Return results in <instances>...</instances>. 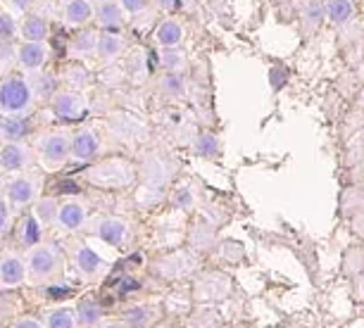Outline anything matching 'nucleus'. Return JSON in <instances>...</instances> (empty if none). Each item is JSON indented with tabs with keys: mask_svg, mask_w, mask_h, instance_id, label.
Returning a JSON list of instances; mask_svg holds the SVG:
<instances>
[{
	"mask_svg": "<svg viewBox=\"0 0 364 328\" xmlns=\"http://www.w3.org/2000/svg\"><path fill=\"white\" fill-rule=\"evenodd\" d=\"M26 262V276L33 285H48L58 283L65 276L67 269V255L55 243H41L33 248L24 250Z\"/></svg>",
	"mask_w": 364,
	"mask_h": 328,
	"instance_id": "nucleus-1",
	"label": "nucleus"
},
{
	"mask_svg": "<svg viewBox=\"0 0 364 328\" xmlns=\"http://www.w3.org/2000/svg\"><path fill=\"white\" fill-rule=\"evenodd\" d=\"M29 143L36 155V167L43 172H60L72 162V133H67L65 129L38 131Z\"/></svg>",
	"mask_w": 364,
	"mask_h": 328,
	"instance_id": "nucleus-2",
	"label": "nucleus"
},
{
	"mask_svg": "<svg viewBox=\"0 0 364 328\" xmlns=\"http://www.w3.org/2000/svg\"><path fill=\"white\" fill-rule=\"evenodd\" d=\"M36 107V98L26 74H5L0 77V117H29Z\"/></svg>",
	"mask_w": 364,
	"mask_h": 328,
	"instance_id": "nucleus-3",
	"label": "nucleus"
},
{
	"mask_svg": "<svg viewBox=\"0 0 364 328\" xmlns=\"http://www.w3.org/2000/svg\"><path fill=\"white\" fill-rule=\"evenodd\" d=\"M84 179L91 186L105 188V190H119L129 188L136 181V164L122 157H112V160L91 164L88 169H84Z\"/></svg>",
	"mask_w": 364,
	"mask_h": 328,
	"instance_id": "nucleus-4",
	"label": "nucleus"
},
{
	"mask_svg": "<svg viewBox=\"0 0 364 328\" xmlns=\"http://www.w3.org/2000/svg\"><path fill=\"white\" fill-rule=\"evenodd\" d=\"M3 197L15 212L19 209H31V204L43 197V176L38 172H19L10 174L5 181Z\"/></svg>",
	"mask_w": 364,
	"mask_h": 328,
	"instance_id": "nucleus-5",
	"label": "nucleus"
},
{
	"mask_svg": "<svg viewBox=\"0 0 364 328\" xmlns=\"http://www.w3.org/2000/svg\"><path fill=\"white\" fill-rule=\"evenodd\" d=\"M50 60V43H33V40H17L12 45V62L19 74L43 72Z\"/></svg>",
	"mask_w": 364,
	"mask_h": 328,
	"instance_id": "nucleus-6",
	"label": "nucleus"
},
{
	"mask_svg": "<svg viewBox=\"0 0 364 328\" xmlns=\"http://www.w3.org/2000/svg\"><path fill=\"white\" fill-rule=\"evenodd\" d=\"M67 257H70V262L77 269L79 276L86 278V281H93V278L102 276L107 269L105 259L84 241H72L70 248H67Z\"/></svg>",
	"mask_w": 364,
	"mask_h": 328,
	"instance_id": "nucleus-7",
	"label": "nucleus"
},
{
	"mask_svg": "<svg viewBox=\"0 0 364 328\" xmlns=\"http://www.w3.org/2000/svg\"><path fill=\"white\" fill-rule=\"evenodd\" d=\"M48 107H50L55 117L63 121H79L88 112V102L84 98V93L74 91V88H58V93L50 98Z\"/></svg>",
	"mask_w": 364,
	"mask_h": 328,
	"instance_id": "nucleus-8",
	"label": "nucleus"
},
{
	"mask_svg": "<svg viewBox=\"0 0 364 328\" xmlns=\"http://www.w3.org/2000/svg\"><path fill=\"white\" fill-rule=\"evenodd\" d=\"M36 164V155L29 141L17 143H0V169L8 174L31 172Z\"/></svg>",
	"mask_w": 364,
	"mask_h": 328,
	"instance_id": "nucleus-9",
	"label": "nucleus"
},
{
	"mask_svg": "<svg viewBox=\"0 0 364 328\" xmlns=\"http://www.w3.org/2000/svg\"><path fill=\"white\" fill-rule=\"evenodd\" d=\"M93 236L112 248H124L132 238V226L122 217H100L93 222Z\"/></svg>",
	"mask_w": 364,
	"mask_h": 328,
	"instance_id": "nucleus-10",
	"label": "nucleus"
},
{
	"mask_svg": "<svg viewBox=\"0 0 364 328\" xmlns=\"http://www.w3.org/2000/svg\"><path fill=\"white\" fill-rule=\"evenodd\" d=\"M88 222V207L81 197H65L60 200V207H58V222L55 226L65 234H77L86 226Z\"/></svg>",
	"mask_w": 364,
	"mask_h": 328,
	"instance_id": "nucleus-11",
	"label": "nucleus"
},
{
	"mask_svg": "<svg viewBox=\"0 0 364 328\" xmlns=\"http://www.w3.org/2000/svg\"><path fill=\"white\" fill-rule=\"evenodd\" d=\"M29 281L22 250H8L0 255V288H19Z\"/></svg>",
	"mask_w": 364,
	"mask_h": 328,
	"instance_id": "nucleus-12",
	"label": "nucleus"
},
{
	"mask_svg": "<svg viewBox=\"0 0 364 328\" xmlns=\"http://www.w3.org/2000/svg\"><path fill=\"white\" fill-rule=\"evenodd\" d=\"M12 236H15V243L24 252V250L33 248V245L46 243V226L41 224V219L29 209L15 222V226H12Z\"/></svg>",
	"mask_w": 364,
	"mask_h": 328,
	"instance_id": "nucleus-13",
	"label": "nucleus"
},
{
	"mask_svg": "<svg viewBox=\"0 0 364 328\" xmlns=\"http://www.w3.org/2000/svg\"><path fill=\"white\" fill-rule=\"evenodd\" d=\"M100 155V138L93 129L81 126L72 131V162L91 164Z\"/></svg>",
	"mask_w": 364,
	"mask_h": 328,
	"instance_id": "nucleus-14",
	"label": "nucleus"
},
{
	"mask_svg": "<svg viewBox=\"0 0 364 328\" xmlns=\"http://www.w3.org/2000/svg\"><path fill=\"white\" fill-rule=\"evenodd\" d=\"M60 17L70 29H84L93 22L95 8L88 0H60Z\"/></svg>",
	"mask_w": 364,
	"mask_h": 328,
	"instance_id": "nucleus-15",
	"label": "nucleus"
},
{
	"mask_svg": "<svg viewBox=\"0 0 364 328\" xmlns=\"http://www.w3.org/2000/svg\"><path fill=\"white\" fill-rule=\"evenodd\" d=\"M98 40H100V29L84 26V29H77V33L70 38L67 53H70L72 60H86L91 55H98Z\"/></svg>",
	"mask_w": 364,
	"mask_h": 328,
	"instance_id": "nucleus-16",
	"label": "nucleus"
},
{
	"mask_svg": "<svg viewBox=\"0 0 364 328\" xmlns=\"http://www.w3.org/2000/svg\"><path fill=\"white\" fill-rule=\"evenodd\" d=\"M17 40H33V43H48L50 40V22L38 15V12H29L19 19V38Z\"/></svg>",
	"mask_w": 364,
	"mask_h": 328,
	"instance_id": "nucleus-17",
	"label": "nucleus"
},
{
	"mask_svg": "<svg viewBox=\"0 0 364 328\" xmlns=\"http://www.w3.org/2000/svg\"><path fill=\"white\" fill-rule=\"evenodd\" d=\"M186 38V31H183V24L174 17H164L155 24L153 29V40L160 48H178Z\"/></svg>",
	"mask_w": 364,
	"mask_h": 328,
	"instance_id": "nucleus-18",
	"label": "nucleus"
},
{
	"mask_svg": "<svg viewBox=\"0 0 364 328\" xmlns=\"http://www.w3.org/2000/svg\"><path fill=\"white\" fill-rule=\"evenodd\" d=\"M93 22H95V29H100V31H119L127 22V15H124V10L119 8L117 0H109V3H102L95 8Z\"/></svg>",
	"mask_w": 364,
	"mask_h": 328,
	"instance_id": "nucleus-19",
	"label": "nucleus"
},
{
	"mask_svg": "<svg viewBox=\"0 0 364 328\" xmlns=\"http://www.w3.org/2000/svg\"><path fill=\"white\" fill-rule=\"evenodd\" d=\"M127 50V40L119 31H100V40H98V55L95 58L100 60L102 65H112L124 55Z\"/></svg>",
	"mask_w": 364,
	"mask_h": 328,
	"instance_id": "nucleus-20",
	"label": "nucleus"
},
{
	"mask_svg": "<svg viewBox=\"0 0 364 328\" xmlns=\"http://www.w3.org/2000/svg\"><path fill=\"white\" fill-rule=\"evenodd\" d=\"M46 328H79L77 310L70 305H58V307H48L41 317Z\"/></svg>",
	"mask_w": 364,
	"mask_h": 328,
	"instance_id": "nucleus-21",
	"label": "nucleus"
},
{
	"mask_svg": "<svg viewBox=\"0 0 364 328\" xmlns=\"http://www.w3.org/2000/svg\"><path fill=\"white\" fill-rule=\"evenodd\" d=\"M79 319V328H98L105 321V312H102L100 302L95 297H84L74 305Z\"/></svg>",
	"mask_w": 364,
	"mask_h": 328,
	"instance_id": "nucleus-22",
	"label": "nucleus"
},
{
	"mask_svg": "<svg viewBox=\"0 0 364 328\" xmlns=\"http://www.w3.org/2000/svg\"><path fill=\"white\" fill-rule=\"evenodd\" d=\"M26 79H29V86H31L36 102H41V100L50 102L53 95L58 93V79H55L53 74H48L46 70L36 72V74H26Z\"/></svg>",
	"mask_w": 364,
	"mask_h": 328,
	"instance_id": "nucleus-23",
	"label": "nucleus"
},
{
	"mask_svg": "<svg viewBox=\"0 0 364 328\" xmlns=\"http://www.w3.org/2000/svg\"><path fill=\"white\" fill-rule=\"evenodd\" d=\"M29 124L26 117H3L0 124V143H17L29 138Z\"/></svg>",
	"mask_w": 364,
	"mask_h": 328,
	"instance_id": "nucleus-24",
	"label": "nucleus"
},
{
	"mask_svg": "<svg viewBox=\"0 0 364 328\" xmlns=\"http://www.w3.org/2000/svg\"><path fill=\"white\" fill-rule=\"evenodd\" d=\"M324 15L331 24L336 26H343L348 24L350 19L355 15V8H353V0H326L324 3Z\"/></svg>",
	"mask_w": 364,
	"mask_h": 328,
	"instance_id": "nucleus-25",
	"label": "nucleus"
},
{
	"mask_svg": "<svg viewBox=\"0 0 364 328\" xmlns=\"http://www.w3.org/2000/svg\"><path fill=\"white\" fill-rule=\"evenodd\" d=\"M160 67L167 74H183L188 67L186 53H181L178 48H160Z\"/></svg>",
	"mask_w": 364,
	"mask_h": 328,
	"instance_id": "nucleus-26",
	"label": "nucleus"
},
{
	"mask_svg": "<svg viewBox=\"0 0 364 328\" xmlns=\"http://www.w3.org/2000/svg\"><path fill=\"white\" fill-rule=\"evenodd\" d=\"M19 38V19L0 3V45H12Z\"/></svg>",
	"mask_w": 364,
	"mask_h": 328,
	"instance_id": "nucleus-27",
	"label": "nucleus"
},
{
	"mask_svg": "<svg viewBox=\"0 0 364 328\" xmlns=\"http://www.w3.org/2000/svg\"><path fill=\"white\" fill-rule=\"evenodd\" d=\"M122 321H124L129 328H150L155 321V314L148 305H134L124 312Z\"/></svg>",
	"mask_w": 364,
	"mask_h": 328,
	"instance_id": "nucleus-28",
	"label": "nucleus"
},
{
	"mask_svg": "<svg viewBox=\"0 0 364 328\" xmlns=\"http://www.w3.org/2000/svg\"><path fill=\"white\" fill-rule=\"evenodd\" d=\"M58 207L60 200H55V197H38L31 204V212L41 219L43 226H55V222H58Z\"/></svg>",
	"mask_w": 364,
	"mask_h": 328,
	"instance_id": "nucleus-29",
	"label": "nucleus"
},
{
	"mask_svg": "<svg viewBox=\"0 0 364 328\" xmlns=\"http://www.w3.org/2000/svg\"><path fill=\"white\" fill-rule=\"evenodd\" d=\"M193 150H196V155H200V157H217L219 155V150H222V143H219V138L212 131H203V133H198V138L193 143Z\"/></svg>",
	"mask_w": 364,
	"mask_h": 328,
	"instance_id": "nucleus-30",
	"label": "nucleus"
},
{
	"mask_svg": "<svg viewBox=\"0 0 364 328\" xmlns=\"http://www.w3.org/2000/svg\"><path fill=\"white\" fill-rule=\"evenodd\" d=\"M157 86H160V91L164 95H169V98H181V95L186 93V81H183L181 74L164 72L160 77V81H157Z\"/></svg>",
	"mask_w": 364,
	"mask_h": 328,
	"instance_id": "nucleus-31",
	"label": "nucleus"
},
{
	"mask_svg": "<svg viewBox=\"0 0 364 328\" xmlns=\"http://www.w3.org/2000/svg\"><path fill=\"white\" fill-rule=\"evenodd\" d=\"M12 212L15 209H12L8 204V200L0 195V238L12 234V226H15V222H12Z\"/></svg>",
	"mask_w": 364,
	"mask_h": 328,
	"instance_id": "nucleus-32",
	"label": "nucleus"
},
{
	"mask_svg": "<svg viewBox=\"0 0 364 328\" xmlns=\"http://www.w3.org/2000/svg\"><path fill=\"white\" fill-rule=\"evenodd\" d=\"M171 204L178 209H188L191 204H193V193H191L188 186H181L174 190V195H171Z\"/></svg>",
	"mask_w": 364,
	"mask_h": 328,
	"instance_id": "nucleus-33",
	"label": "nucleus"
},
{
	"mask_svg": "<svg viewBox=\"0 0 364 328\" xmlns=\"http://www.w3.org/2000/svg\"><path fill=\"white\" fill-rule=\"evenodd\" d=\"M117 3H119V8L124 10V15L134 17V15H141V12L148 10L150 0H117Z\"/></svg>",
	"mask_w": 364,
	"mask_h": 328,
	"instance_id": "nucleus-34",
	"label": "nucleus"
},
{
	"mask_svg": "<svg viewBox=\"0 0 364 328\" xmlns=\"http://www.w3.org/2000/svg\"><path fill=\"white\" fill-rule=\"evenodd\" d=\"M326 15H324V8H321L319 3H310L305 8V19H307V24L310 26H317V24H321V19H324Z\"/></svg>",
	"mask_w": 364,
	"mask_h": 328,
	"instance_id": "nucleus-35",
	"label": "nucleus"
},
{
	"mask_svg": "<svg viewBox=\"0 0 364 328\" xmlns=\"http://www.w3.org/2000/svg\"><path fill=\"white\" fill-rule=\"evenodd\" d=\"M10 328H46L43 321L36 317H19L10 324Z\"/></svg>",
	"mask_w": 364,
	"mask_h": 328,
	"instance_id": "nucleus-36",
	"label": "nucleus"
},
{
	"mask_svg": "<svg viewBox=\"0 0 364 328\" xmlns=\"http://www.w3.org/2000/svg\"><path fill=\"white\" fill-rule=\"evenodd\" d=\"M155 12H171L178 8V0H150Z\"/></svg>",
	"mask_w": 364,
	"mask_h": 328,
	"instance_id": "nucleus-37",
	"label": "nucleus"
},
{
	"mask_svg": "<svg viewBox=\"0 0 364 328\" xmlns=\"http://www.w3.org/2000/svg\"><path fill=\"white\" fill-rule=\"evenodd\" d=\"M98 328H129L122 319H109V321H102Z\"/></svg>",
	"mask_w": 364,
	"mask_h": 328,
	"instance_id": "nucleus-38",
	"label": "nucleus"
},
{
	"mask_svg": "<svg viewBox=\"0 0 364 328\" xmlns=\"http://www.w3.org/2000/svg\"><path fill=\"white\" fill-rule=\"evenodd\" d=\"M88 3H91L93 8H98V5H102V3H109V0H88Z\"/></svg>",
	"mask_w": 364,
	"mask_h": 328,
	"instance_id": "nucleus-39",
	"label": "nucleus"
},
{
	"mask_svg": "<svg viewBox=\"0 0 364 328\" xmlns=\"http://www.w3.org/2000/svg\"><path fill=\"white\" fill-rule=\"evenodd\" d=\"M0 124H3V117H0Z\"/></svg>",
	"mask_w": 364,
	"mask_h": 328,
	"instance_id": "nucleus-40",
	"label": "nucleus"
}]
</instances>
